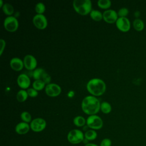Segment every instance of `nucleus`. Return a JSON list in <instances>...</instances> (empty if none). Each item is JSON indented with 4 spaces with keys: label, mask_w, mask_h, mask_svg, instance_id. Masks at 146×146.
Listing matches in <instances>:
<instances>
[{
    "label": "nucleus",
    "mask_w": 146,
    "mask_h": 146,
    "mask_svg": "<svg viewBox=\"0 0 146 146\" xmlns=\"http://www.w3.org/2000/svg\"><path fill=\"white\" fill-rule=\"evenodd\" d=\"M100 102L94 96L88 95L83 98L81 103V108L84 113L88 115H96L100 110Z\"/></svg>",
    "instance_id": "nucleus-1"
},
{
    "label": "nucleus",
    "mask_w": 146,
    "mask_h": 146,
    "mask_svg": "<svg viewBox=\"0 0 146 146\" xmlns=\"http://www.w3.org/2000/svg\"><path fill=\"white\" fill-rule=\"evenodd\" d=\"M105 82L98 78H94L88 81L86 88L88 92L92 96H99L103 95L106 91Z\"/></svg>",
    "instance_id": "nucleus-2"
},
{
    "label": "nucleus",
    "mask_w": 146,
    "mask_h": 146,
    "mask_svg": "<svg viewBox=\"0 0 146 146\" xmlns=\"http://www.w3.org/2000/svg\"><path fill=\"white\" fill-rule=\"evenodd\" d=\"M75 11L81 15L90 14L92 10V2L90 0H74L72 2Z\"/></svg>",
    "instance_id": "nucleus-3"
},
{
    "label": "nucleus",
    "mask_w": 146,
    "mask_h": 146,
    "mask_svg": "<svg viewBox=\"0 0 146 146\" xmlns=\"http://www.w3.org/2000/svg\"><path fill=\"white\" fill-rule=\"evenodd\" d=\"M67 139L68 142L72 144H78L84 139V133L78 129H73L67 134Z\"/></svg>",
    "instance_id": "nucleus-4"
},
{
    "label": "nucleus",
    "mask_w": 146,
    "mask_h": 146,
    "mask_svg": "<svg viewBox=\"0 0 146 146\" xmlns=\"http://www.w3.org/2000/svg\"><path fill=\"white\" fill-rule=\"evenodd\" d=\"M87 126L91 129L98 130L101 129L103 125L102 119L97 115H90L86 120Z\"/></svg>",
    "instance_id": "nucleus-5"
},
{
    "label": "nucleus",
    "mask_w": 146,
    "mask_h": 146,
    "mask_svg": "<svg viewBox=\"0 0 146 146\" xmlns=\"http://www.w3.org/2000/svg\"><path fill=\"white\" fill-rule=\"evenodd\" d=\"M32 76L35 80H40L44 82L46 84L50 83L51 80V76L43 68H36L32 72Z\"/></svg>",
    "instance_id": "nucleus-6"
},
{
    "label": "nucleus",
    "mask_w": 146,
    "mask_h": 146,
    "mask_svg": "<svg viewBox=\"0 0 146 146\" xmlns=\"http://www.w3.org/2000/svg\"><path fill=\"white\" fill-rule=\"evenodd\" d=\"M3 27L9 32L16 31L19 27V21L14 16H7L3 21Z\"/></svg>",
    "instance_id": "nucleus-7"
},
{
    "label": "nucleus",
    "mask_w": 146,
    "mask_h": 146,
    "mask_svg": "<svg viewBox=\"0 0 146 146\" xmlns=\"http://www.w3.org/2000/svg\"><path fill=\"white\" fill-rule=\"evenodd\" d=\"M46 125V121L41 117H36L33 119L30 124V129L35 132H40L43 131Z\"/></svg>",
    "instance_id": "nucleus-8"
},
{
    "label": "nucleus",
    "mask_w": 146,
    "mask_h": 146,
    "mask_svg": "<svg viewBox=\"0 0 146 146\" xmlns=\"http://www.w3.org/2000/svg\"><path fill=\"white\" fill-rule=\"evenodd\" d=\"M44 91L47 96L54 98L58 96L61 94L62 88L59 84L56 83H50L48 84H46Z\"/></svg>",
    "instance_id": "nucleus-9"
},
{
    "label": "nucleus",
    "mask_w": 146,
    "mask_h": 146,
    "mask_svg": "<svg viewBox=\"0 0 146 146\" xmlns=\"http://www.w3.org/2000/svg\"><path fill=\"white\" fill-rule=\"evenodd\" d=\"M33 23L39 30L45 29L48 25V21L44 14H35L33 18Z\"/></svg>",
    "instance_id": "nucleus-10"
},
{
    "label": "nucleus",
    "mask_w": 146,
    "mask_h": 146,
    "mask_svg": "<svg viewBox=\"0 0 146 146\" xmlns=\"http://www.w3.org/2000/svg\"><path fill=\"white\" fill-rule=\"evenodd\" d=\"M118 18L117 13L114 10L108 9L103 13V19L108 23H116Z\"/></svg>",
    "instance_id": "nucleus-11"
},
{
    "label": "nucleus",
    "mask_w": 146,
    "mask_h": 146,
    "mask_svg": "<svg viewBox=\"0 0 146 146\" xmlns=\"http://www.w3.org/2000/svg\"><path fill=\"white\" fill-rule=\"evenodd\" d=\"M115 24L117 29L121 32H128L131 29V22L127 17H119Z\"/></svg>",
    "instance_id": "nucleus-12"
},
{
    "label": "nucleus",
    "mask_w": 146,
    "mask_h": 146,
    "mask_svg": "<svg viewBox=\"0 0 146 146\" xmlns=\"http://www.w3.org/2000/svg\"><path fill=\"white\" fill-rule=\"evenodd\" d=\"M24 67L30 71L34 70L37 66V60L34 56L31 54L26 55L23 59Z\"/></svg>",
    "instance_id": "nucleus-13"
},
{
    "label": "nucleus",
    "mask_w": 146,
    "mask_h": 146,
    "mask_svg": "<svg viewBox=\"0 0 146 146\" xmlns=\"http://www.w3.org/2000/svg\"><path fill=\"white\" fill-rule=\"evenodd\" d=\"M17 83L18 86L22 90H26L30 88L31 84V80L29 76L24 73L19 74L17 79Z\"/></svg>",
    "instance_id": "nucleus-14"
},
{
    "label": "nucleus",
    "mask_w": 146,
    "mask_h": 146,
    "mask_svg": "<svg viewBox=\"0 0 146 146\" xmlns=\"http://www.w3.org/2000/svg\"><path fill=\"white\" fill-rule=\"evenodd\" d=\"M10 66L12 70L15 71H19L24 67V63L23 60L21 58L14 57L10 60Z\"/></svg>",
    "instance_id": "nucleus-15"
},
{
    "label": "nucleus",
    "mask_w": 146,
    "mask_h": 146,
    "mask_svg": "<svg viewBox=\"0 0 146 146\" xmlns=\"http://www.w3.org/2000/svg\"><path fill=\"white\" fill-rule=\"evenodd\" d=\"M30 129V126L29 123L21 121L18 123L15 127V131L19 135H25L29 132Z\"/></svg>",
    "instance_id": "nucleus-16"
},
{
    "label": "nucleus",
    "mask_w": 146,
    "mask_h": 146,
    "mask_svg": "<svg viewBox=\"0 0 146 146\" xmlns=\"http://www.w3.org/2000/svg\"><path fill=\"white\" fill-rule=\"evenodd\" d=\"M29 97L27 90H22L21 89L20 90H19L16 95V98L17 100L19 102H25L27 98Z\"/></svg>",
    "instance_id": "nucleus-17"
},
{
    "label": "nucleus",
    "mask_w": 146,
    "mask_h": 146,
    "mask_svg": "<svg viewBox=\"0 0 146 146\" xmlns=\"http://www.w3.org/2000/svg\"><path fill=\"white\" fill-rule=\"evenodd\" d=\"M2 10L7 16H12L14 12V8L13 6L9 3H5L2 7Z\"/></svg>",
    "instance_id": "nucleus-18"
},
{
    "label": "nucleus",
    "mask_w": 146,
    "mask_h": 146,
    "mask_svg": "<svg viewBox=\"0 0 146 146\" xmlns=\"http://www.w3.org/2000/svg\"><path fill=\"white\" fill-rule=\"evenodd\" d=\"M133 27L137 31H141L144 29V23L140 18H136L132 23Z\"/></svg>",
    "instance_id": "nucleus-19"
},
{
    "label": "nucleus",
    "mask_w": 146,
    "mask_h": 146,
    "mask_svg": "<svg viewBox=\"0 0 146 146\" xmlns=\"http://www.w3.org/2000/svg\"><path fill=\"white\" fill-rule=\"evenodd\" d=\"M74 125L78 127H83L86 124V119L82 116H76L73 119Z\"/></svg>",
    "instance_id": "nucleus-20"
},
{
    "label": "nucleus",
    "mask_w": 146,
    "mask_h": 146,
    "mask_svg": "<svg viewBox=\"0 0 146 146\" xmlns=\"http://www.w3.org/2000/svg\"><path fill=\"white\" fill-rule=\"evenodd\" d=\"M92 19L95 21H100L103 19V13L98 10H92L90 13Z\"/></svg>",
    "instance_id": "nucleus-21"
},
{
    "label": "nucleus",
    "mask_w": 146,
    "mask_h": 146,
    "mask_svg": "<svg viewBox=\"0 0 146 146\" xmlns=\"http://www.w3.org/2000/svg\"><path fill=\"white\" fill-rule=\"evenodd\" d=\"M97 132L94 129H89L87 130L84 133V138L86 140H87L88 141H92L94 140L97 137Z\"/></svg>",
    "instance_id": "nucleus-22"
},
{
    "label": "nucleus",
    "mask_w": 146,
    "mask_h": 146,
    "mask_svg": "<svg viewBox=\"0 0 146 146\" xmlns=\"http://www.w3.org/2000/svg\"><path fill=\"white\" fill-rule=\"evenodd\" d=\"M100 111L104 114H108L112 111L111 104L107 102H103L100 104Z\"/></svg>",
    "instance_id": "nucleus-23"
},
{
    "label": "nucleus",
    "mask_w": 146,
    "mask_h": 146,
    "mask_svg": "<svg viewBox=\"0 0 146 146\" xmlns=\"http://www.w3.org/2000/svg\"><path fill=\"white\" fill-rule=\"evenodd\" d=\"M46 86V83L40 80H35L32 84L33 88H34L38 91L42 90L43 89L45 88Z\"/></svg>",
    "instance_id": "nucleus-24"
},
{
    "label": "nucleus",
    "mask_w": 146,
    "mask_h": 146,
    "mask_svg": "<svg viewBox=\"0 0 146 146\" xmlns=\"http://www.w3.org/2000/svg\"><path fill=\"white\" fill-rule=\"evenodd\" d=\"M111 1L110 0H98L97 2L99 7L102 9L108 10L111 6Z\"/></svg>",
    "instance_id": "nucleus-25"
},
{
    "label": "nucleus",
    "mask_w": 146,
    "mask_h": 146,
    "mask_svg": "<svg viewBox=\"0 0 146 146\" xmlns=\"http://www.w3.org/2000/svg\"><path fill=\"white\" fill-rule=\"evenodd\" d=\"M20 117L22 121L23 122L29 123H31V121H32L31 115L30 114V112L27 111H23L21 113Z\"/></svg>",
    "instance_id": "nucleus-26"
},
{
    "label": "nucleus",
    "mask_w": 146,
    "mask_h": 146,
    "mask_svg": "<svg viewBox=\"0 0 146 146\" xmlns=\"http://www.w3.org/2000/svg\"><path fill=\"white\" fill-rule=\"evenodd\" d=\"M35 11L38 14H43L46 11L45 5L41 2H38L35 6Z\"/></svg>",
    "instance_id": "nucleus-27"
},
{
    "label": "nucleus",
    "mask_w": 146,
    "mask_h": 146,
    "mask_svg": "<svg viewBox=\"0 0 146 146\" xmlns=\"http://www.w3.org/2000/svg\"><path fill=\"white\" fill-rule=\"evenodd\" d=\"M117 13L119 17H127L128 15L129 10L127 7H121Z\"/></svg>",
    "instance_id": "nucleus-28"
},
{
    "label": "nucleus",
    "mask_w": 146,
    "mask_h": 146,
    "mask_svg": "<svg viewBox=\"0 0 146 146\" xmlns=\"http://www.w3.org/2000/svg\"><path fill=\"white\" fill-rule=\"evenodd\" d=\"M28 95L30 98H35L38 95V91L33 87H30L27 90Z\"/></svg>",
    "instance_id": "nucleus-29"
},
{
    "label": "nucleus",
    "mask_w": 146,
    "mask_h": 146,
    "mask_svg": "<svg viewBox=\"0 0 146 146\" xmlns=\"http://www.w3.org/2000/svg\"><path fill=\"white\" fill-rule=\"evenodd\" d=\"M112 141L111 139L108 138L103 139L100 144V146H111Z\"/></svg>",
    "instance_id": "nucleus-30"
},
{
    "label": "nucleus",
    "mask_w": 146,
    "mask_h": 146,
    "mask_svg": "<svg viewBox=\"0 0 146 146\" xmlns=\"http://www.w3.org/2000/svg\"><path fill=\"white\" fill-rule=\"evenodd\" d=\"M6 41L3 39H0V55L1 56L5 50L6 47Z\"/></svg>",
    "instance_id": "nucleus-31"
},
{
    "label": "nucleus",
    "mask_w": 146,
    "mask_h": 146,
    "mask_svg": "<svg viewBox=\"0 0 146 146\" xmlns=\"http://www.w3.org/2000/svg\"><path fill=\"white\" fill-rule=\"evenodd\" d=\"M140 13L139 11H137L135 12V13H134V16L136 18V19L140 17Z\"/></svg>",
    "instance_id": "nucleus-32"
},
{
    "label": "nucleus",
    "mask_w": 146,
    "mask_h": 146,
    "mask_svg": "<svg viewBox=\"0 0 146 146\" xmlns=\"http://www.w3.org/2000/svg\"><path fill=\"white\" fill-rule=\"evenodd\" d=\"M84 146H99V145L96 144H94V143H87V144H85Z\"/></svg>",
    "instance_id": "nucleus-33"
},
{
    "label": "nucleus",
    "mask_w": 146,
    "mask_h": 146,
    "mask_svg": "<svg viewBox=\"0 0 146 146\" xmlns=\"http://www.w3.org/2000/svg\"><path fill=\"white\" fill-rule=\"evenodd\" d=\"M4 3H3V2L2 0H0V7H2V6H3Z\"/></svg>",
    "instance_id": "nucleus-34"
}]
</instances>
